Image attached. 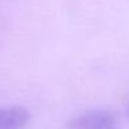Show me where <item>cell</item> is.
<instances>
[{"mask_svg":"<svg viewBox=\"0 0 129 129\" xmlns=\"http://www.w3.org/2000/svg\"><path fill=\"white\" fill-rule=\"evenodd\" d=\"M68 129H115V118L108 111L92 110L74 117Z\"/></svg>","mask_w":129,"mask_h":129,"instance_id":"cell-1","label":"cell"},{"mask_svg":"<svg viewBox=\"0 0 129 129\" xmlns=\"http://www.w3.org/2000/svg\"><path fill=\"white\" fill-rule=\"evenodd\" d=\"M31 119V114L24 107L0 108V129H22Z\"/></svg>","mask_w":129,"mask_h":129,"instance_id":"cell-2","label":"cell"}]
</instances>
